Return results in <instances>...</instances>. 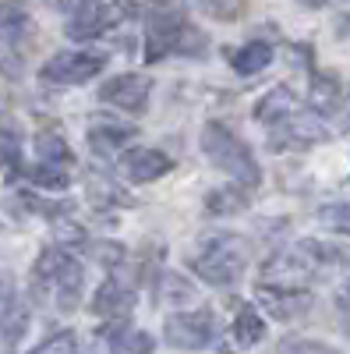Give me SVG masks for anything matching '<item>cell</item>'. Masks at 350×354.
I'll list each match as a JSON object with an SVG mask.
<instances>
[{"instance_id":"obj_1","label":"cell","mask_w":350,"mask_h":354,"mask_svg":"<svg viewBox=\"0 0 350 354\" xmlns=\"http://www.w3.org/2000/svg\"><path fill=\"white\" fill-rule=\"evenodd\" d=\"M206 50H209L206 36L188 21L181 8H173L170 0H149V15H145V64H159L170 53L202 57Z\"/></svg>"},{"instance_id":"obj_2","label":"cell","mask_w":350,"mask_h":354,"mask_svg":"<svg viewBox=\"0 0 350 354\" xmlns=\"http://www.w3.org/2000/svg\"><path fill=\"white\" fill-rule=\"evenodd\" d=\"M32 287L39 298H50L61 312L78 308L81 301V287H85V273H81V262L64 252V248H46L39 252L36 266H32Z\"/></svg>"},{"instance_id":"obj_3","label":"cell","mask_w":350,"mask_h":354,"mask_svg":"<svg viewBox=\"0 0 350 354\" xmlns=\"http://www.w3.org/2000/svg\"><path fill=\"white\" fill-rule=\"evenodd\" d=\"M202 153H206V160L213 167L230 174L237 185H244V188L258 185V177H262L258 160L251 156V149L223 121H206V124H202Z\"/></svg>"},{"instance_id":"obj_4","label":"cell","mask_w":350,"mask_h":354,"mask_svg":"<svg viewBox=\"0 0 350 354\" xmlns=\"http://www.w3.org/2000/svg\"><path fill=\"white\" fill-rule=\"evenodd\" d=\"M191 270L213 287L237 283V277L244 273V245L230 234H216V238L202 241V248L191 255Z\"/></svg>"},{"instance_id":"obj_5","label":"cell","mask_w":350,"mask_h":354,"mask_svg":"<svg viewBox=\"0 0 350 354\" xmlns=\"http://www.w3.org/2000/svg\"><path fill=\"white\" fill-rule=\"evenodd\" d=\"M138 15V4L135 0H89V8L78 11L68 25V36L85 43V39H96L103 32H110V28L124 25Z\"/></svg>"},{"instance_id":"obj_6","label":"cell","mask_w":350,"mask_h":354,"mask_svg":"<svg viewBox=\"0 0 350 354\" xmlns=\"http://www.w3.org/2000/svg\"><path fill=\"white\" fill-rule=\"evenodd\" d=\"M103 68H106V57L96 50H64V53H53L39 68V78L50 85H85Z\"/></svg>"},{"instance_id":"obj_7","label":"cell","mask_w":350,"mask_h":354,"mask_svg":"<svg viewBox=\"0 0 350 354\" xmlns=\"http://www.w3.org/2000/svg\"><path fill=\"white\" fill-rule=\"evenodd\" d=\"M329 131L315 113H290L286 121L269 128V149L273 153H290V149H308V145L326 142Z\"/></svg>"},{"instance_id":"obj_8","label":"cell","mask_w":350,"mask_h":354,"mask_svg":"<svg viewBox=\"0 0 350 354\" xmlns=\"http://www.w3.org/2000/svg\"><path fill=\"white\" fill-rule=\"evenodd\" d=\"M163 337L170 347H181V351H198L206 347L216 337V319L209 308H198V312H173L163 326Z\"/></svg>"},{"instance_id":"obj_9","label":"cell","mask_w":350,"mask_h":354,"mask_svg":"<svg viewBox=\"0 0 350 354\" xmlns=\"http://www.w3.org/2000/svg\"><path fill=\"white\" fill-rule=\"evenodd\" d=\"M149 93H153V78L149 75H138V71H124V75H113L99 85V100L124 110V113H138L149 106Z\"/></svg>"},{"instance_id":"obj_10","label":"cell","mask_w":350,"mask_h":354,"mask_svg":"<svg viewBox=\"0 0 350 354\" xmlns=\"http://www.w3.org/2000/svg\"><path fill=\"white\" fill-rule=\"evenodd\" d=\"M258 301L273 319H298L311 308V294L301 287H269L258 283Z\"/></svg>"},{"instance_id":"obj_11","label":"cell","mask_w":350,"mask_h":354,"mask_svg":"<svg viewBox=\"0 0 350 354\" xmlns=\"http://www.w3.org/2000/svg\"><path fill=\"white\" fill-rule=\"evenodd\" d=\"M173 170V160L163 153V149H131L124 156V174L128 181L135 185H149V181H159Z\"/></svg>"},{"instance_id":"obj_12","label":"cell","mask_w":350,"mask_h":354,"mask_svg":"<svg viewBox=\"0 0 350 354\" xmlns=\"http://www.w3.org/2000/svg\"><path fill=\"white\" fill-rule=\"evenodd\" d=\"M135 138V128L124 124V121H117V117H93V124H89V145H93V153L99 156H113L117 149H124V142Z\"/></svg>"},{"instance_id":"obj_13","label":"cell","mask_w":350,"mask_h":354,"mask_svg":"<svg viewBox=\"0 0 350 354\" xmlns=\"http://www.w3.org/2000/svg\"><path fill=\"white\" fill-rule=\"evenodd\" d=\"M251 113H255V121H258V124L273 128V124L286 121L290 113H298V100H294V93H290L286 85H273L269 93L255 103V110H251Z\"/></svg>"},{"instance_id":"obj_14","label":"cell","mask_w":350,"mask_h":354,"mask_svg":"<svg viewBox=\"0 0 350 354\" xmlns=\"http://www.w3.org/2000/svg\"><path fill=\"white\" fill-rule=\"evenodd\" d=\"M28 25L32 18H28L25 0H0V50H18Z\"/></svg>"},{"instance_id":"obj_15","label":"cell","mask_w":350,"mask_h":354,"mask_svg":"<svg viewBox=\"0 0 350 354\" xmlns=\"http://www.w3.org/2000/svg\"><path fill=\"white\" fill-rule=\"evenodd\" d=\"M131 308H135V294L117 280H106L93 298V315L99 319H124L131 315Z\"/></svg>"},{"instance_id":"obj_16","label":"cell","mask_w":350,"mask_h":354,"mask_svg":"<svg viewBox=\"0 0 350 354\" xmlns=\"http://www.w3.org/2000/svg\"><path fill=\"white\" fill-rule=\"evenodd\" d=\"M269 64H273V46H269L266 39H251V43H244L241 50L230 53V68L237 71V75H244V78L266 71Z\"/></svg>"},{"instance_id":"obj_17","label":"cell","mask_w":350,"mask_h":354,"mask_svg":"<svg viewBox=\"0 0 350 354\" xmlns=\"http://www.w3.org/2000/svg\"><path fill=\"white\" fill-rule=\"evenodd\" d=\"M244 209H248V192L237 181L206 195V213H213V216H237Z\"/></svg>"},{"instance_id":"obj_18","label":"cell","mask_w":350,"mask_h":354,"mask_svg":"<svg viewBox=\"0 0 350 354\" xmlns=\"http://www.w3.org/2000/svg\"><path fill=\"white\" fill-rule=\"evenodd\" d=\"M308 103L318 110V113H333L340 110L343 103V93H340V78L329 75V71H318L311 78V93H308Z\"/></svg>"},{"instance_id":"obj_19","label":"cell","mask_w":350,"mask_h":354,"mask_svg":"<svg viewBox=\"0 0 350 354\" xmlns=\"http://www.w3.org/2000/svg\"><path fill=\"white\" fill-rule=\"evenodd\" d=\"M106 344H110V354H153V337L142 333L135 326H113L106 333Z\"/></svg>"},{"instance_id":"obj_20","label":"cell","mask_w":350,"mask_h":354,"mask_svg":"<svg viewBox=\"0 0 350 354\" xmlns=\"http://www.w3.org/2000/svg\"><path fill=\"white\" fill-rule=\"evenodd\" d=\"M230 333H233V340H237V347H255L262 337H266V319H262L251 305H241L237 315H233Z\"/></svg>"},{"instance_id":"obj_21","label":"cell","mask_w":350,"mask_h":354,"mask_svg":"<svg viewBox=\"0 0 350 354\" xmlns=\"http://www.w3.org/2000/svg\"><path fill=\"white\" fill-rule=\"evenodd\" d=\"M36 156H39L43 167H64V170L75 167V156H71V149H68V142L57 135V131H39V138H36Z\"/></svg>"},{"instance_id":"obj_22","label":"cell","mask_w":350,"mask_h":354,"mask_svg":"<svg viewBox=\"0 0 350 354\" xmlns=\"http://www.w3.org/2000/svg\"><path fill=\"white\" fill-rule=\"evenodd\" d=\"M0 326H4V337L8 340H18L25 333V308L21 301L14 298V287L0 290Z\"/></svg>"},{"instance_id":"obj_23","label":"cell","mask_w":350,"mask_h":354,"mask_svg":"<svg viewBox=\"0 0 350 354\" xmlns=\"http://www.w3.org/2000/svg\"><path fill=\"white\" fill-rule=\"evenodd\" d=\"M198 11H206L216 21H237L248 15V0H202Z\"/></svg>"},{"instance_id":"obj_24","label":"cell","mask_w":350,"mask_h":354,"mask_svg":"<svg viewBox=\"0 0 350 354\" xmlns=\"http://www.w3.org/2000/svg\"><path fill=\"white\" fill-rule=\"evenodd\" d=\"M318 223L350 238V202H329V205H322V209H318Z\"/></svg>"},{"instance_id":"obj_25","label":"cell","mask_w":350,"mask_h":354,"mask_svg":"<svg viewBox=\"0 0 350 354\" xmlns=\"http://www.w3.org/2000/svg\"><path fill=\"white\" fill-rule=\"evenodd\" d=\"M89 195H93V202H96V205H128V202H131V198H128L121 188H117V185H110L103 174H96L93 181H89Z\"/></svg>"},{"instance_id":"obj_26","label":"cell","mask_w":350,"mask_h":354,"mask_svg":"<svg viewBox=\"0 0 350 354\" xmlns=\"http://www.w3.org/2000/svg\"><path fill=\"white\" fill-rule=\"evenodd\" d=\"M32 185H36V188H50V192H64V188L71 185V170L36 163V170H32Z\"/></svg>"},{"instance_id":"obj_27","label":"cell","mask_w":350,"mask_h":354,"mask_svg":"<svg viewBox=\"0 0 350 354\" xmlns=\"http://www.w3.org/2000/svg\"><path fill=\"white\" fill-rule=\"evenodd\" d=\"M32 354H78V340L71 330H61V333H53L50 340H43Z\"/></svg>"},{"instance_id":"obj_28","label":"cell","mask_w":350,"mask_h":354,"mask_svg":"<svg viewBox=\"0 0 350 354\" xmlns=\"http://www.w3.org/2000/svg\"><path fill=\"white\" fill-rule=\"evenodd\" d=\"M21 170V153H18V142H11V138H0V174L11 177Z\"/></svg>"},{"instance_id":"obj_29","label":"cell","mask_w":350,"mask_h":354,"mask_svg":"<svg viewBox=\"0 0 350 354\" xmlns=\"http://www.w3.org/2000/svg\"><path fill=\"white\" fill-rule=\"evenodd\" d=\"M46 4L53 8V11H61V15H78V11H85L89 8V0H46Z\"/></svg>"},{"instance_id":"obj_30","label":"cell","mask_w":350,"mask_h":354,"mask_svg":"<svg viewBox=\"0 0 350 354\" xmlns=\"http://www.w3.org/2000/svg\"><path fill=\"white\" fill-rule=\"evenodd\" d=\"M0 138H11V142L21 138V128L14 124V117H4V113H0Z\"/></svg>"},{"instance_id":"obj_31","label":"cell","mask_w":350,"mask_h":354,"mask_svg":"<svg viewBox=\"0 0 350 354\" xmlns=\"http://www.w3.org/2000/svg\"><path fill=\"white\" fill-rule=\"evenodd\" d=\"M340 124L350 131V100H343V103H340Z\"/></svg>"},{"instance_id":"obj_32","label":"cell","mask_w":350,"mask_h":354,"mask_svg":"<svg viewBox=\"0 0 350 354\" xmlns=\"http://www.w3.org/2000/svg\"><path fill=\"white\" fill-rule=\"evenodd\" d=\"M304 8H326V4H340V0H298Z\"/></svg>"},{"instance_id":"obj_33","label":"cell","mask_w":350,"mask_h":354,"mask_svg":"<svg viewBox=\"0 0 350 354\" xmlns=\"http://www.w3.org/2000/svg\"><path fill=\"white\" fill-rule=\"evenodd\" d=\"M340 301H343V305H350V280H347V283H343V290H340Z\"/></svg>"},{"instance_id":"obj_34","label":"cell","mask_w":350,"mask_h":354,"mask_svg":"<svg viewBox=\"0 0 350 354\" xmlns=\"http://www.w3.org/2000/svg\"><path fill=\"white\" fill-rule=\"evenodd\" d=\"M184 4H191V8H202V0H184Z\"/></svg>"},{"instance_id":"obj_35","label":"cell","mask_w":350,"mask_h":354,"mask_svg":"<svg viewBox=\"0 0 350 354\" xmlns=\"http://www.w3.org/2000/svg\"><path fill=\"white\" fill-rule=\"evenodd\" d=\"M220 354H230V351H220Z\"/></svg>"}]
</instances>
